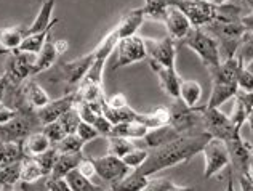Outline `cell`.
Here are the masks:
<instances>
[{"mask_svg": "<svg viewBox=\"0 0 253 191\" xmlns=\"http://www.w3.org/2000/svg\"><path fill=\"white\" fill-rule=\"evenodd\" d=\"M210 138H211L210 134L201 132V134L179 137L178 140L165 144V146L152 148L149 149L148 159L144 161L143 166L135 170L139 175L151 179L157 172H162L165 169H170L173 166H178V164L191 161L194 156L202 153L204 146L207 144Z\"/></svg>", "mask_w": 253, "mask_h": 191, "instance_id": "6da1fadb", "label": "cell"}, {"mask_svg": "<svg viewBox=\"0 0 253 191\" xmlns=\"http://www.w3.org/2000/svg\"><path fill=\"white\" fill-rule=\"evenodd\" d=\"M242 8L237 5L232 3H223V5H216V16L215 21H221V23H241L242 18Z\"/></svg>", "mask_w": 253, "mask_h": 191, "instance_id": "8d00e7d4", "label": "cell"}, {"mask_svg": "<svg viewBox=\"0 0 253 191\" xmlns=\"http://www.w3.org/2000/svg\"><path fill=\"white\" fill-rule=\"evenodd\" d=\"M144 11L143 8H135V10H130L126 15L122 16V19L119 21V24L116 26V31L121 39L125 37H131V36H136L138 29L141 28L143 23H144Z\"/></svg>", "mask_w": 253, "mask_h": 191, "instance_id": "ffe728a7", "label": "cell"}, {"mask_svg": "<svg viewBox=\"0 0 253 191\" xmlns=\"http://www.w3.org/2000/svg\"><path fill=\"white\" fill-rule=\"evenodd\" d=\"M58 156H59V153H58L55 144H53L51 148L46 149L45 153L36 156V161H37L39 166H41L43 177H48L51 174V170H53V167H55V162L58 159Z\"/></svg>", "mask_w": 253, "mask_h": 191, "instance_id": "60d3db41", "label": "cell"}, {"mask_svg": "<svg viewBox=\"0 0 253 191\" xmlns=\"http://www.w3.org/2000/svg\"><path fill=\"white\" fill-rule=\"evenodd\" d=\"M23 146H24V154L26 156H31V157H36L39 154L45 153L46 149L51 148L53 144L48 140L42 130H37L34 134H31L26 140L23 142Z\"/></svg>", "mask_w": 253, "mask_h": 191, "instance_id": "4316f807", "label": "cell"}, {"mask_svg": "<svg viewBox=\"0 0 253 191\" xmlns=\"http://www.w3.org/2000/svg\"><path fill=\"white\" fill-rule=\"evenodd\" d=\"M77 170L85 177V179L91 180L93 177L96 175V167H95V162H93V157L84 156V159L81 161V164H79Z\"/></svg>", "mask_w": 253, "mask_h": 191, "instance_id": "c3c4849f", "label": "cell"}, {"mask_svg": "<svg viewBox=\"0 0 253 191\" xmlns=\"http://www.w3.org/2000/svg\"><path fill=\"white\" fill-rule=\"evenodd\" d=\"M239 92H241L242 98L245 100V103H247V108H249L247 122H249L250 130H252V134H253V94H249V92H242V90H239Z\"/></svg>", "mask_w": 253, "mask_h": 191, "instance_id": "816d5d0a", "label": "cell"}, {"mask_svg": "<svg viewBox=\"0 0 253 191\" xmlns=\"http://www.w3.org/2000/svg\"><path fill=\"white\" fill-rule=\"evenodd\" d=\"M21 182V161L13 162L0 170V190L16 187Z\"/></svg>", "mask_w": 253, "mask_h": 191, "instance_id": "e575fe53", "label": "cell"}, {"mask_svg": "<svg viewBox=\"0 0 253 191\" xmlns=\"http://www.w3.org/2000/svg\"><path fill=\"white\" fill-rule=\"evenodd\" d=\"M175 6L188 16L192 28H204L215 21L216 5L205 0H175Z\"/></svg>", "mask_w": 253, "mask_h": 191, "instance_id": "7c38bea8", "label": "cell"}, {"mask_svg": "<svg viewBox=\"0 0 253 191\" xmlns=\"http://www.w3.org/2000/svg\"><path fill=\"white\" fill-rule=\"evenodd\" d=\"M2 53H5V51H3L2 48H0V55H2Z\"/></svg>", "mask_w": 253, "mask_h": 191, "instance_id": "03108f58", "label": "cell"}, {"mask_svg": "<svg viewBox=\"0 0 253 191\" xmlns=\"http://www.w3.org/2000/svg\"><path fill=\"white\" fill-rule=\"evenodd\" d=\"M0 191H18V190H16L15 187H10V188H2Z\"/></svg>", "mask_w": 253, "mask_h": 191, "instance_id": "e7e4bbea", "label": "cell"}, {"mask_svg": "<svg viewBox=\"0 0 253 191\" xmlns=\"http://www.w3.org/2000/svg\"><path fill=\"white\" fill-rule=\"evenodd\" d=\"M26 37L24 26H13V28H2L0 29V48L5 53H11L19 48Z\"/></svg>", "mask_w": 253, "mask_h": 191, "instance_id": "7402d4cb", "label": "cell"}, {"mask_svg": "<svg viewBox=\"0 0 253 191\" xmlns=\"http://www.w3.org/2000/svg\"><path fill=\"white\" fill-rule=\"evenodd\" d=\"M136 146L131 143V140L128 138H124V137H108V154H112L116 157H122L130 153L131 149H135Z\"/></svg>", "mask_w": 253, "mask_h": 191, "instance_id": "74e56055", "label": "cell"}, {"mask_svg": "<svg viewBox=\"0 0 253 191\" xmlns=\"http://www.w3.org/2000/svg\"><path fill=\"white\" fill-rule=\"evenodd\" d=\"M148 127L143 126L141 122L138 121H128V122H121V124H116L112 127V132L109 137H124V138H144V135L148 134Z\"/></svg>", "mask_w": 253, "mask_h": 191, "instance_id": "f1b7e54d", "label": "cell"}, {"mask_svg": "<svg viewBox=\"0 0 253 191\" xmlns=\"http://www.w3.org/2000/svg\"><path fill=\"white\" fill-rule=\"evenodd\" d=\"M36 63V55L23 53V51H11L5 61V74L8 76L11 87L21 85L32 77V68Z\"/></svg>", "mask_w": 253, "mask_h": 191, "instance_id": "30bf717a", "label": "cell"}, {"mask_svg": "<svg viewBox=\"0 0 253 191\" xmlns=\"http://www.w3.org/2000/svg\"><path fill=\"white\" fill-rule=\"evenodd\" d=\"M45 185L48 191H72L66 179H56V177H45Z\"/></svg>", "mask_w": 253, "mask_h": 191, "instance_id": "681fc988", "label": "cell"}, {"mask_svg": "<svg viewBox=\"0 0 253 191\" xmlns=\"http://www.w3.org/2000/svg\"><path fill=\"white\" fill-rule=\"evenodd\" d=\"M144 45H146V53H148V60L156 61L162 66H167V68H175L178 47L176 42L171 37L169 36H165L162 39L144 37Z\"/></svg>", "mask_w": 253, "mask_h": 191, "instance_id": "4fadbf2b", "label": "cell"}, {"mask_svg": "<svg viewBox=\"0 0 253 191\" xmlns=\"http://www.w3.org/2000/svg\"><path fill=\"white\" fill-rule=\"evenodd\" d=\"M201 114L204 121V130L211 135V138H218V140L226 142L231 137L241 134V129L232 126L229 116L219 111V108H209L201 106Z\"/></svg>", "mask_w": 253, "mask_h": 191, "instance_id": "52a82bcc", "label": "cell"}, {"mask_svg": "<svg viewBox=\"0 0 253 191\" xmlns=\"http://www.w3.org/2000/svg\"><path fill=\"white\" fill-rule=\"evenodd\" d=\"M93 162H95V167H96V175L104 183H108L109 187L117 183L119 180H122L124 177L130 172V169L125 166V162L121 157H116L112 154L93 157Z\"/></svg>", "mask_w": 253, "mask_h": 191, "instance_id": "5bb4252c", "label": "cell"}, {"mask_svg": "<svg viewBox=\"0 0 253 191\" xmlns=\"http://www.w3.org/2000/svg\"><path fill=\"white\" fill-rule=\"evenodd\" d=\"M181 137L178 134V132L173 129L170 124H165V126H161L157 129H151L148 130V134L144 135V144L148 148H161V146H165V144H169L171 142L178 140V138Z\"/></svg>", "mask_w": 253, "mask_h": 191, "instance_id": "d6986e66", "label": "cell"}, {"mask_svg": "<svg viewBox=\"0 0 253 191\" xmlns=\"http://www.w3.org/2000/svg\"><path fill=\"white\" fill-rule=\"evenodd\" d=\"M43 182H36V183H24V182H19V190L21 191H48L45 185V179H42Z\"/></svg>", "mask_w": 253, "mask_h": 191, "instance_id": "f5cc1de1", "label": "cell"}, {"mask_svg": "<svg viewBox=\"0 0 253 191\" xmlns=\"http://www.w3.org/2000/svg\"><path fill=\"white\" fill-rule=\"evenodd\" d=\"M58 24V19H53L51 26L46 31L43 32H39V34H31V36H26L23 44L19 45L18 51H23V53H31V55H39V51L43 48V45L46 44V41L50 39L51 36V31L53 28Z\"/></svg>", "mask_w": 253, "mask_h": 191, "instance_id": "603a6c76", "label": "cell"}, {"mask_svg": "<svg viewBox=\"0 0 253 191\" xmlns=\"http://www.w3.org/2000/svg\"><path fill=\"white\" fill-rule=\"evenodd\" d=\"M138 122H141L149 130L165 126V124H169V106H159L149 113H139Z\"/></svg>", "mask_w": 253, "mask_h": 191, "instance_id": "1f68e13d", "label": "cell"}, {"mask_svg": "<svg viewBox=\"0 0 253 191\" xmlns=\"http://www.w3.org/2000/svg\"><path fill=\"white\" fill-rule=\"evenodd\" d=\"M77 103V94L76 90L74 92H69L63 96L56 98V100H51L46 106L37 109V119L41 122V126H46V124H51L58 121L64 113H68L69 109H72L76 106Z\"/></svg>", "mask_w": 253, "mask_h": 191, "instance_id": "9a60e30c", "label": "cell"}, {"mask_svg": "<svg viewBox=\"0 0 253 191\" xmlns=\"http://www.w3.org/2000/svg\"><path fill=\"white\" fill-rule=\"evenodd\" d=\"M173 183L169 179H154L151 177L141 191H169Z\"/></svg>", "mask_w": 253, "mask_h": 191, "instance_id": "7dc6e473", "label": "cell"}, {"mask_svg": "<svg viewBox=\"0 0 253 191\" xmlns=\"http://www.w3.org/2000/svg\"><path fill=\"white\" fill-rule=\"evenodd\" d=\"M205 2H210L213 5H223V3H228L231 0H205Z\"/></svg>", "mask_w": 253, "mask_h": 191, "instance_id": "94428289", "label": "cell"}, {"mask_svg": "<svg viewBox=\"0 0 253 191\" xmlns=\"http://www.w3.org/2000/svg\"><path fill=\"white\" fill-rule=\"evenodd\" d=\"M236 60L241 68L253 60V31H245L241 44H239L236 51Z\"/></svg>", "mask_w": 253, "mask_h": 191, "instance_id": "d590c367", "label": "cell"}, {"mask_svg": "<svg viewBox=\"0 0 253 191\" xmlns=\"http://www.w3.org/2000/svg\"><path fill=\"white\" fill-rule=\"evenodd\" d=\"M84 153H76V154H63L59 153L58 159L55 162L51 174L48 177H56V179H66V175L72 170H76L79 167V164L84 159Z\"/></svg>", "mask_w": 253, "mask_h": 191, "instance_id": "d4e9b609", "label": "cell"}, {"mask_svg": "<svg viewBox=\"0 0 253 191\" xmlns=\"http://www.w3.org/2000/svg\"><path fill=\"white\" fill-rule=\"evenodd\" d=\"M58 51L55 48V44L53 41H46V44L43 45V48L39 51V55L36 56V63H34V68H32V77L41 74L43 71H48L53 64L58 61Z\"/></svg>", "mask_w": 253, "mask_h": 191, "instance_id": "cb8c5ba5", "label": "cell"}, {"mask_svg": "<svg viewBox=\"0 0 253 191\" xmlns=\"http://www.w3.org/2000/svg\"><path fill=\"white\" fill-rule=\"evenodd\" d=\"M151 69L156 72V76L159 79V84H161V89L167 94L171 100H176L179 98V84H181V77L178 76L176 68H167V66H162L156 61L149 60Z\"/></svg>", "mask_w": 253, "mask_h": 191, "instance_id": "e0dca14e", "label": "cell"}, {"mask_svg": "<svg viewBox=\"0 0 253 191\" xmlns=\"http://www.w3.org/2000/svg\"><path fill=\"white\" fill-rule=\"evenodd\" d=\"M169 124L181 137L205 132L201 106L189 108L179 98L171 100V103L169 104Z\"/></svg>", "mask_w": 253, "mask_h": 191, "instance_id": "277c9868", "label": "cell"}, {"mask_svg": "<svg viewBox=\"0 0 253 191\" xmlns=\"http://www.w3.org/2000/svg\"><path fill=\"white\" fill-rule=\"evenodd\" d=\"M244 68H245V69H247V71L250 72V74L253 76V60H252L250 63H247V64H245V66H244Z\"/></svg>", "mask_w": 253, "mask_h": 191, "instance_id": "6125c7cd", "label": "cell"}, {"mask_svg": "<svg viewBox=\"0 0 253 191\" xmlns=\"http://www.w3.org/2000/svg\"><path fill=\"white\" fill-rule=\"evenodd\" d=\"M55 3H56V0H45L41 6V10L37 13V16L34 18V21L26 28V36L39 34V32H43L50 28L53 23L51 15H53V10H55Z\"/></svg>", "mask_w": 253, "mask_h": 191, "instance_id": "44dd1931", "label": "cell"}, {"mask_svg": "<svg viewBox=\"0 0 253 191\" xmlns=\"http://www.w3.org/2000/svg\"><path fill=\"white\" fill-rule=\"evenodd\" d=\"M181 42L201 58V61L207 66V69L215 68L221 63L216 42L202 28H192Z\"/></svg>", "mask_w": 253, "mask_h": 191, "instance_id": "8992f818", "label": "cell"}, {"mask_svg": "<svg viewBox=\"0 0 253 191\" xmlns=\"http://www.w3.org/2000/svg\"><path fill=\"white\" fill-rule=\"evenodd\" d=\"M237 85H239V90L253 94V76L245 68H241V71H239Z\"/></svg>", "mask_w": 253, "mask_h": 191, "instance_id": "bcb514c9", "label": "cell"}, {"mask_svg": "<svg viewBox=\"0 0 253 191\" xmlns=\"http://www.w3.org/2000/svg\"><path fill=\"white\" fill-rule=\"evenodd\" d=\"M241 23L245 28V31H253V11L249 13V15H244L241 18Z\"/></svg>", "mask_w": 253, "mask_h": 191, "instance_id": "6f0895ef", "label": "cell"}, {"mask_svg": "<svg viewBox=\"0 0 253 191\" xmlns=\"http://www.w3.org/2000/svg\"><path fill=\"white\" fill-rule=\"evenodd\" d=\"M26 157L23 142L0 143V170L13 162L23 161Z\"/></svg>", "mask_w": 253, "mask_h": 191, "instance_id": "83f0119b", "label": "cell"}, {"mask_svg": "<svg viewBox=\"0 0 253 191\" xmlns=\"http://www.w3.org/2000/svg\"><path fill=\"white\" fill-rule=\"evenodd\" d=\"M234 108H232V113L229 116V119L232 122V126L237 127V129H242V126L247 122V117H249V108H247V103L242 98L241 92H237V95L234 96Z\"/></svg>", "mask_w": 253, "mask_h": 191, "instance_id": "f35d334b", "label": "cell"}, {"mask_svg": "<svg viewBox=\"0 0 253 191\" xmlns=\"http://www.w3.org/2000/svg\"><path fill=\"white\" fill-rule=\"evenodd\" d=\"M23 96H24L26 104L36 111L46 106V104L51 101V98L46 94V90L39 82L32 81V79L23 84Z\"/></svg>", "mask_w": 253, "mask_h": 191, "instance_id": "ac0fdd59", "label": "cell"}, {"mask_svg": "<svg viewBox=\"0 0 253 191\" xmlns=\"http://www.w3.org/2000/svg\"><path fill=\"white\" fill-rule=\"evenodd\" d=\"M169 191H196V190H194V187H179V185H175V183H173Z\"/></svg>", "mask_w": 253, "mask_h": 191, "instance_id": "680465c9", "label": "cell"}, {"mask_svg": "<svg viewBox=\"0 0 253 191\" xmlns=\"http://www.w3.org/2000/svg\"><path fill=\"white\" fill-rule=\"evenodd\" d=\"M148 154H149V149L135 148V149H131L130 153H126L122 157V161L125 162V166L128 167L130 170H135V169L143 166L144 161L148 159Z\"/></svg>", "mask_w": 253, "mask_h": 191, "instance_id": "b9f144b4", "label": "cell"}, {"mask_svg": "<svg viewBox=\"0 0 253 191\" xmlns=\"http://www.w3.org/2000/svg\"><path fill=\"white\" fill-rule=\"evenodd\" d=\"M146 58H148V53H146L144 37H139L136 34L121 39L116 47V63L112 64V71L126 68V66L139 63Z\"/></svg>", "mask_w": 253, "mask_h": 191, "instance_id": "ba28073f", "label": "cell"}, {"mask_svg": "<svg viewBox=\"0 0 253 191\" xmlns=\"http://www.w3.org/2000/svg\"><path fill=\"white\" fill-rule=\"evenodd\" d=\"M179 100H181L186 106L196 108L199 101L202 100V85L197 81H189V79H181L179 84Z\"/></svg>", "mask_w": 253, "mask_h": 191, "instance_id": "484cf974", "label": "cell"}, {"mask_svg": "<svg viewBox=\"0 0 253 191\" xmlns=\"http://www.w3.org/2000/svg\"><path fill=\"white\" fill-rule=\"evenodd\" d=\"M53 44H55V48H56V51H58V55H59V56H63V55L66 53V51H68V48H69L68 41H63V39L53 41Z\"/></svg>", "mask_w": 253, "mask_h": 191, "instance_id": "9f6ffc18", "label": "cell"}, {"mask_svg": "<svg viewBox=\"0 0 253 191\" xmlns=\"http://www.w3.org/2000/svg\"><path fill=\"white\" fill-rule=\"evenodd\" d=\"M16 114H18V109L11 108V106H8V104H5V103H0V126L8 124Z\"/></svg>", "mask_w": 253, "mask_h": 191, "instance_id": "f907efd6", "label": "cell"}, {"mask_svg": "<svg viewBox=\"0 0 253 191\" xmlns=\"http://www.w3.org/2000/svg\"><path fill=\"white\" fill-rule=\"evenodd\" d=\"M42 132H43L46 137H48V140L51 142V144H58L66 135H68L59 121H55V122H51V124H46V126L42 127Z\"/></svg>", "mask_w": 253, "mask_h": 191, "instance_id": "ee69618b", "label": "cell"}, {"mask_svg": "<svg viewBox=\"0 0 253 191\" xmlns=\"http://www.w3.org/2000/svg\"><path fill=\"white\" fill-rule=\"evenodd\" d=\"M93 61H95V53L93 50L90 53H86L81 58H76L72 61H64L59 63L56 68V76L51 77V81L55 82H64L68 85H77L84 81L86 72L90 71Z\"/></svg>", "mask_w": 253, "mask_h": 191, "instance_id": "8fae6325", "label": "cell"}, {"mask_svg": "<svg viewBox=\"0 0 253 191\" xmlns=\"http://www.w3.org/2000/svg\"><path fill=\"white\" fill-rule=\"evenodd\" d=\"M58 153H63V154H76V153H84V146L85 143L79 138L76 134H71V135H66L61 142L58 144H55Z\"/></svg>", "mask_w": 253, "mask_h": 191, "instance_id": "ab89813d", "label": "cell"}, {"mask_svg": "<svg viewBox=\"0 0 253 191\" xmlns=\"http://www.w3.org/2000/svg\"><path fill=\"white\" fill-rule=\"evenodd\" d=\"M239 183L242 191H253V179L249 175H239Z\"/></svg>", "mask_w": 253, "mask_h": 191, "instance_id": "11a10c76", "label": "cell"}, {"mask_svg": "<svg viewBox=\"0 0 253 191\" xmlns=\"http://www.w3.org/2000/svg\"><path fill=\"white\" fill-rule=\"evenodd\" d=\"M241 71L236 58L221 61L215 68H210L211 77V94L209 98V103L205 106L209 108H221L226 101L234 98L239 92L237 85V74Z\"/></svg>", "mask_w": 253, "mask_h": 191, "instance_id": "7a4b0ae2", "label": "cell"}, {"mask_svg": "<svg viewBox=\"0 0 253 191\" xmlns=\"http://www.w3.org/2000/svg\"><path fill=\"white\" fill-rule=\"evenodd\" d=\"M169 6H175V0H144L143 11L146 18L164 23Z\"/></svg>", "mask_w": 253, "mask_h": 191, "instance_id": "4dcf8cb0", "label": "cell"}, {"mask_svg": "<svg viewBox=\"0 0 253 191\" xmlns=\"http://www.w3.org/2000/svg\"><path fill=\"white\" fill-rule=\"evenodd\" d=\"M66 180H68L72 191H111V188H101L95 185L91 180L85 179L77 169L66 175Z\"/></svg>", "mask_w": 253, "mask_h": 191, "instance_id": "d6a6232c", "label": "cell"}, {"mask_svg": "<svg viewBox=\"0 0 253 191\" xmlns=\"http://www.w3.org/2000/svg\"><path fill=\"white\" fill-rule=\"evenodd\" d=\"M207 34L213 37L216 42V47L219 51V60L226 61L236 56V51L242 37L245 34V28L242 23H221V21H211L202 28Z\"/></svg>", "mask_w": 253, "mask_h": 191, "instance_id": "3957f363", "label": "cell"}, {"mask_svg": "<svg viewBox=\"0 0 253 191\" xmlns=\"http://www.w3.org/2000/svg\"><path fill=\"white\" fill-rule=\"evenodd\" d=\"M164 24L167 28L169 37H171L175 42H181L188 36V32L192 29V24L188 19V16L179 8H176V6H169L164 18Z\"/></svg>", "mask_w": 253, "mask_h": 191, "instance_id": "2e32d148", "label": "cell"}, {"mask_svg": "<svg viewBox=\"0 0 253 191\" xmlns=\"http://www.w3.org/2000/svg\"><path fill=\"white\" fill-rule=\"evenodd\" d=\"M148 177L139 175L136 170H130L122 180H119L114 185H111V191H141L146 183H148Z\"/></svg>", "mask_w": 253, "mask_h": 191, "instance_id": "f546056e", "label": "cell"}, {"mask_svg": "<svg viewBox=\"0 0 253 191\" xmlns=\"http://www.w3.org/2000/svg\"><path fill=\"white\" fill-rule=\"evenodd\" d=\"M242 2H244L245 5H249V6H250V8L253 10V0H242Z\"/></svg>", "mask_w": 253, "mask_h": 191, "instance_id": "be15d7a7", "label": "cell"}, {"mask_svg": "<svg viewBox=\"0 0 253 191\" xmlns=\"http://www.w3.org/2000/svg\"><path fill=\"white\" fill-rule=\"evenodd\" d=\"M76 135L81 138V140L86 144L88 142H93V140H96V138H99L101 135H99V132L95 129V126H91V124L88 122H81L79 124V127L76 130Z\"/></svg>", "mask_w": 253, "mask_h": 191, "instance_id": "f6af8a7d", "label": "cell"}, {"mask_svg": "<svg viewBox=\"0 0 253 191\" xmlns=\"http://www.w3.org/2000/svg\"><path fill=\"white\" fill-rule=\"evenodd\" d=\"M10 89V81H8V76L3 74L0 76V103H3L5 100V95H6V92H8Z\"/></svg>", "mask_w": 253, "mask_h": 191, "instance_id": "db71d44e", "label": "cell"}, {"mask_svg": "<svg viewBox=\"0 0 253 191\" xmlns=\"http://www.w3.org/2000/svg\"><path fill=\"white\" fill-rule=\"evenodd\" d=\"M45 179L42 174L41 166L37 164L36 157L26 156L21 161V182L24 183H36L39 180Z\"/></svg>", "mask_w": 253, "mask_h": 191, "instance_id": "836d02e7", "label": "cell"}, {"mask_svg": "<svg viewBox=\"0 0 253 191\" xmlns=\"http://www.w3.org/2000/svg\"><path fill=\"white\" fill-rule=\"evenodd\" d=\"M58 121L61 122V126H63V129L66 130V134H68V135L76 134V130H77V127H79V124L82 122V119H81V116H79L76 106L72 108V109H69L68 113H64L61 117H59Z\"/></svg>", "mask_w": 253, "mask_h": 191, "instance_id": "7bdbcfd3", "label": "cell"}, {"mask_svg": "<svg viewBox=\"0 0 253 191\" xmlns=\"http://www.w3.org/2000/svg\"><path fill=\"white\" fill-rule=\"evenodd\" d=\"M204 154V179L209 180L221 172L231 164L229 151L224 142L218 138H210L202 149Z\"/></svg>", "mask_w": 253, "mask_h": 191, "instance_id": "9c48e42d", "label": "cell"}, {"mask_svg": "<svg viewBox=\"0 0 253 191\" xmlns=\"http://www.w3.org/2000/svg\"><path fill=\"white\" fill-rule=\"evenodd\" d=\"M224 191H236L234 179H232V177H229V182H228V185H226V190H224Z\"/></svg>", "mask_w": 253, "mask_h": 191, "instance_id": "91938a15", "label": "cell"}, {"mask_svg": "<svg viewBox=\"0 0 253 191\" xmlns=\"http://www.w3.org/2000/svg\"><path fill=\"white\" fill-rule=\"evenodd\" d=\"M39 126H41V122L37 119L36 109L29 106L18 109V114L8 124L0 126V143L24 142L31 134L37 132Z\"/></svg>", "mask_w": 253, "mask_h": 191, "instance_id": "5b68a950", "label": "cell"}]
</instances>
